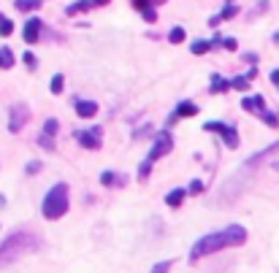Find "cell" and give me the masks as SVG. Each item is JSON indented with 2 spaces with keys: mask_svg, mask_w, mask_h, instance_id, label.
Segmentation results:
<instances>
[{
  "mask_svg": "<svg viewBox=\"0 0 279 273\" xmlns=\"http://www.w3.org/2000/svg\"><path fill=\"white\" fill-rule=\"evenodd\" d=\"M247 241V230L241 225H230L225 230H217V233H209L195 241L193 252H190V260H201V257H209L214 252H223V249H230V246H241Z\"/></svg>",
  "mask_w": 279,
  "mask_h": 273,
  "instance_id": "obj_1",
  "label": "cell"
},
{
  "mask_svg": "<svg viewBox=\"0 0 279 273\" xmlns=\"http://www.w3.org/2000/svg\"><path fill=\"white\" fill-rule=\"evenodd\" d=\"M38 246H41V241L33 233H27V230H19V233L8 235L3 243H0V268L11 265L14 260H19L22 254L36 252Z\"/></svg>",
  "mask_w": 279,
  "mask_h": 273,
  "instance_id": "obj_2",
  "label": "cell"
},
{
  "mask_svg": "<svg viewBox=\"0 0 279 273\" xmlns=\"http://www.w3.org/2000/svg\"><path fill=\"white\" fill-rule=\"evenodd\" d=\"M46 219H60L62 214L68 211V184H55V187L46 192L44 197V206H41Z\"/></svg>",
  "mask_w": 279,
  "mask_h": 273,
  "instance_id": "obj_3",
  "label": "cell"
},
{
  "mask_svg": "<svg viewBox=\"0 0 279 273\" xmlns=\"http://www.w3.org/2000/svg\"><path fill=\"white\" fill-rule=\"evenodd\" d=\"M171 149H173V141H171V136L163 130V133H158V136H155V143H152V149H149V157H147V160L155 162V160H160V157H166Z\"/></svg>",
  "mask_w": 279,
  "mask_h": 273,
  "instance_id": "obj_4",
  "label": "cell"
},
{
  "mask_svg": "<svg viewBox=\"0 0 279 273\" xmlns=\"http://www.w3.org/2000/svg\"><path fill=\"white\" fill-rule=\"evenodd\" d=\"M206 130L220 133V136L225 138V143H228L230 149H236V146H239V133H236V127L223 125V122H206Z\"/></svg>",
  "mask_w": 279,
  "mask_h": 273,
  "instance_id": "obj_5",
  "label": "cell"
},
{
  "mask_svg": "<svg viewBox=\"0 0 279 273\" xmlns=\"http://www.w3.org/2000/svg\"><path fill=\"white\" fill-rule=\"evenodd\" d=\"M27 117H30V108H27V106H22V103H19V106H14V108H11L8 130H11V133H19V130H22V125L27 122Z\"/></svg>",
  "mask_w": 279,
  "mask_h": 273,
  "instance_id": "obj_6",
  "label": "cell"
},
{
  "mask_svg": "<svg viewBox=\"0 0 279 273\" xmlns=\"http://www.w3.org/2000/svg\"><path fill=\"white\" fill-rule=\"evenodd\" d=\"M79 143L84 149H101V127H92V130H81L76 133Z\"/></svg>",
  "mask_w": 279,
  "mask_h": 273,
  "instance_id": "obj_7",
  "label": "cell"
},
{
  "mask_svg": "<svg viewBox=\"0 0 279 273\" xmlns=\"http://www.w3.org/2000/svg\"><path fill=\"white\" fill-rule=\"evenodd\" d=\"M41 27H44V25H41L38 16L27 19V22H25V27H22V38H25L27 44H36V41L41 38Z\"/></svg>",
  "mask_w": 279,
  "mask_h": 273,
  "instance_id": "obj_8",
  "label": "cell"
},
{
  "mask_svg": "<svg viewBox=\"0 0 279 273\" xmlns=\"http://www.w3.org/2000/svg\"><path fill=\"white\" fill-rule=\"evenodd\" d=\"M241 108H244V111H252V114H260V117H263V114H266V100H263L260 95L244 97V100H241Z\"/></svg>",
  "mask_w": 279,
  "mask_h": 273,
  "instance_id": "obj_9",
  "label": "cell"
},
{
  "mask_svg": "<svg viewBox=\"0 0 279 273\" xmlns=\"http://www.w3.org/2000/svg\"><path fill=\"white\" fill-rule=\"evenodd\" d=\"M195 114H198V106H195V103H179V108L173 111V117H171V125L176 119H182V117H195Z\"/></svg>",
  "mask_w": 279,
  "mask_h": 273,
  "instance_id": "obj_10",
  "label": "cell"
},
{
  "mask_svg": "<svg viewBox=\"0 0 279 273\" xmlns=\"http://www.w3.org/2000/svg\"><path fill=\"white\" fill-rule=\"evenodd\" d=\"M95 111H98V103H92V100H76V114H79L81 119L95 117Z\"/></svg>",
  "mask_w": 279,
  "mask_h": 273,
  "instance_id": "obj_11",
  "label": "cell"
},
{
  "mask_svg": "<svg viewBox=\"0 0 279 273\" xmlns=\"http://www.w3.org/2000/svg\"><path fill=\"white\" fill-rule=\"evenodd\" d=\"M184 195H187L184 189H171V192L166 195V203L171 208H179V206H182V200H184Z\"/></svg>",
  "mask_w": 279,
  "mask_h": 273,
  "instance_id": "obj_12",
  "label": "cell"
},
{
  "mask_svg": "<svg viewBox=\"0 0 279 273\" xmlns=\"http://www.w3.org/2000/svg\"><path fill=\"white\" fill-rule=\"evenodd\" d=\"M92 5H95L92 0H76V3H71L65 8V14H81V11H90Z\"/></svg>",
  "mask_w": 279,
  "mask_h": 273,
  "instance_id": "obj_13",
  "label": "cell"
},
{
  "mask_svg": "<svg viewBox=\"0 0 279 273\" xmlns=\"http://www.w3.org/2000/svg\"><path fill=\"white\" fill-rule=\"evenodd\" d=\"M11 65H14V51L8 46H3L0 49V68H11Z\"/></svg>",
  "mask_w": 279,
  "mask_h": 273,
  "instance_id": "obj_14",
  "label": "cell"
},
{
  "mask_svg": "<svg viewBox=\"0 0 279 273\" xmlns=\"http://www.w3.org/2000/svg\"><path fill=\"white\" fill-rule=\"evenodd\" d=\"M212 92H225L230 90V81H225L223 76H212V87H209Z\"/></svg>",
  "mask_w": 279,
  "mask_h": 273,
  "instance_id": "obj_15",
  "label": "cell"
},
{
  "mask_svg": "<svg viewBox=\"0 0 279 273\" xmlns=\"http://www.w3.org/2000/svg\"><path fill=\"white\" fill-rule=\"evenodd\" d=\"M101 184L103 187H114V184H122V179L117 176V173L106 171V173H101Z\"/></svg>",
  "mask_w": 279,
  "mask_h": 273,
  "instance_id": "obj_16",
  "label": "cell"
},
{
  "mask_svg": "<svg viewBox=\"0 0 279 273\" xmlns=\"http://www.w3.org/2000/svg\"><path fill=\"white\" fill-rule=\"evenodd\" d=\"M62 87H65V76H62V73L52 76V87H49V90L55 92V95H60V92H62Z\"/></svg>",
  "mask_w": 279,
  "mask_h": 273,
  "instance_id": "obj_17",
  "label": "cell"
},
{
  "mask_svg": "<svg viewBox=\"0 0 279 273\" xmlns=\"http://www.w3.org/2000/svg\"><path fill=\"white\" fill-rule=\"evenodd\" d=\"M190 49H193V54H206V51L212 49V41H195Z\"/></svg>",
  "mask_w": 279,
  "mask_h": 273,
  "instance_id": "obj_18",
  "label": "cell"
},
{
  "mask_svg": "<svg viewBox=\"0 0 279 273\" xmlns=\"http://www.w3.org/2000/svg\"><path fill=\"white\" fill-rule=\"evenodd\" d=\"M16 8H19V11H36L38 8V0H16Z\"/></svg>",
  "mask_w": 279,
  "mask_h": 273,
  "instance_id": "obj_19",
  "label": "cell"
},
{
  "mask_svg": "<svg viewBox=\"0 0 279 273\" xmlns=\"http://www.w3.org/2000/svg\"><path fill=\"white\" fill-rule=\"evenodd\" d=\"M168 41H171V44H182L184 41V27H173V30L168 33Z\"/></svg>",
  "mask_w": 279,
  "mask_h": 273,
  "instance_id": "obj_20",
  "label": "cell"
},
{
  "mask_svg": "<svg viewBox=\"0 0 279 273\" xmlns=\"http://www.w3.org/2000/svg\"><path fill=\"white\" fill-rule=\"evenodd\" d=\"M11 33H14V22L0 16V36H11Z\"/></svg>",
  "mask_w": 279,
  "mask_h": 273,
  "instance_id": "obj_21",
  "label": "cell"
},
{
  "mask_svg": "<svg viewBox=\"0 0 279 273\" xmlns=\"http://www.w3.org/2000/svg\"><path fill=\"white\" fill-rule=\"evenodd\" d=\"M149 171H152V162L144 160V162H141V171H138V179H141V182H147V179H149Z\"/></svg>",
  "mask_w": 279,
  "mask_h": 273,
  "instance_id": "obj_22",
  "label": "cell"
},
{
  "mask_svg": "<svg viewBox=\"0 0 279 273\" xmlns=\"http://www.w3.org/2000/svg\"><path fill=\"white\" fill-rule=\"evenodd\" d=\"M57 133V119H46V125H44V136H55Z\"/></svg>",
  "mask_w": 279,
  "mask_h": 273,
  "instance_id": "obj_23",
  "label": "cell"
},
{
  "mask_svg": "<svg viewBox=\"0 0 279 273\" xmlns=\"http://www.w3.org/2000/svg\"><path fill=\"white\" fill-rule=\"evenodd\" d=\"M236 14H239V8H236V5H225V8H223V14H220V16H223V19H233Z\"/></svg>",
  "mask_w": 279,
  "mask_h": 273,
  "instance_id": "obj_24",
  "label": "cell"
},
{
  "mask_svg": "<svg viewBox=\"0 0 279 273\" xmlns=\"http://www.w3.org/2000/svg\"><path fill=\"white\" fill-rule=\"evenodd\" d=\"M230 87H236V90H247V87H249V81L247 79H244V76H239V79H233V81H230Z\"/></svg>",
  "mask_w": 279,
  "mask_h": 273,
  "instance_id": "obj_25",
  "label": "cell"
},
{
  "mask_svg": "<svg viewBox=\"0 0 279 273\" xmlns=\"http://www.w3.org/2000/svg\"><path fill=\"white\" fill-rule=\"evenodd\" d=\"M168 271H171V260H166V263H158V265L152 268V273H168Z\"/></svg>",
  "mask_w": 279,
  "mask_h": 273,
  "instance_id": "obj_26",
  "label": "cell"
},
{
  "mask_svg": "<svg viewBox=\"0 0 279 273\" xmlns=\"http://www.w3.org/2000/svg\"><path fill=\"white\" fill-rule=\"evenodd\" d=\"M263 122H266V125H269V127H277V125H279L277 114H269V111H266V114H263Z\"/></svg>",
  "mask_w": 279,
  "mask_h": 273,
  "instance_id": "obj_27",
  "label": "cell"
},
{
  "mask_svg": "<svg viewBox=\"0 0 279 273\" xmlns=\"http://www.w3.org/2000/svg\"><path fill=\"white\" fill-rule=\"evenodd\" d=\"M25 65L27 68H36V54H33V51H25Z\"/></svg>",
  "mask_w": 279,
  "mask_h": 273,
  "instance_id": "obj_28",
  "label": "cell"
},
{
  "mask_svg": "<svg viewBox=\"0 0 279 273\" xmlns=\"http://www.w3.org/2000/svg\"><path fill=\"white\" fill-rule=\"evenodd\" d=\"M141 14H144V19H147V22H155V19H158V14H155V8H147V11H141Z\"/></svg>",
  "mask_w": 279,
  "mask_h": 273,
  "instance_id": "obj_29",
  "label": "cell"
},
{
  "mask_svg": "<svg viewBox=\"0 0 279 273\" xmlns=\"http://www.w3.org/2000/svg\"><path fill=\"white\" fill-rule=\"evenodd\" d=\"M223 46H225L228 51H236V46H239V44H236L233 38H225V41H223Z\"/></svg>",
  "mask_w": 279,
  "mask_h": 273,
  "instance_id": "obj_30",
  "label": "cell"
},
{
  "mask_svg": "<svg viewBox=\"0 0 279 273\" xmlns=\"http://www.w3.org/2000/svg\"><path fill=\"white\" fill-rule=\"evenodd\" d=\"M41 146L52 152V149H55V143H52V138H49V136H44V138H41Z\"/></svg>",
  "mask_w": 279,
  "mask_h": 273,
  "instance_id": "obj_31",
  "label": "cell"
},
{
  "mask_svg": "<svg viewBox=\"0 0 279 273\" xmlns=\"http://www.w3.org/2000/svg\"><path fill=\"white\" fill-rule=\"evenodd\" d=\"M133 5H136V8H141V11H147L149 8V0H133Z\"/></svg>",
  "mask_w": 279,
  "mask_h": 273,
  "instance_id": "obj_32",
  "label": "cell"
},
{
  "mask_svg": "<svg viewBox=\"0 0 279 273\" xmlns=\"http://www.w3.org/2000/svg\"><path fill=\"white\" fill-rule=\"evenodd\" d=\"M201 189H203V184H201V182H193V184H190V192H193V195H198Z\"/></svg>",
  "mask_w": 279,
  "mask_h": 273,
  "instance_id": "obj_33",
  "label": "cell"
},
{
  "mask_svg": "<svg viewBox=\"0 0 279 273\" xmlns=\"http://www.w3.org/2000/svg\"><path fill=\"white\" fill-rule=\"evenodd\" d=\"M41 171V162H30V165H27V173H38Z\"/></svg>",
  "mask_w": 279,
  "mask_h": 273,
  "instance_id": "obj_34",
  "label": "cell"
},
{
  "mask_svg": "<svg viewBox=\"0 0 279 273\" xmlns=\"http://www.w3.org/2000/svg\"><path fill=\"white\" fill-rule=\"evenodd\" d=\"M271 81H274V84L279 87V71H274V73H271Z\"/></svg>",
  "mask_w": 279,
  "mask_h": 273,
  "instance_id": "obj_35",
  "label": "cell"
},
{
  "mask_svg": "<svg viewBox=\"0 0 279 273\" xmlns=\"http://www.w3.org/2000/svg\"><path fill=\"white\" fill-rule=\"evenodd\" d=\"M92 3H95V5H106L109 0H92Z\"/></svg>",
  "mask_w": 279,
  "mask_h": 273,
  "instance_id": "obj_36",
  "label": "cell"
},
{
  "mask_svg": "<svg viewBox=\"0 0 279 273\" xmlns=\"http://www.w3.org/2000/svg\"><path fill=\"white\" fill-rule=\"evenodd\" d=\"M0 206H5V197L3 195H0Z\"/></svg>",
  "mask_w": 279,
  "mask_h": 273,
  "instance_id": "obj_37",
  "label": "cell"
},
{
  "mask_svg": "<svg viewBox=\"0 0 279 273\" xmlns=\"http://www.w3.org/2000/svg\"><path fill=\"white\" fill-rule=\"evenodd\" d=\"M274 41H277V44H279V33H277V36H274Z\"/></svg>",
  "mask_w": 279,
  "mask_h": 273,
  "instance_id": "obj_38",
  "label": "cell"
},
{
  "mask_svg": "<svg viewBox=\"0 0 279 273\" xmlns=\"http://www.w3.org/2000/svg\"><path fill=\"white\" fill-rule=\"evenodd\" d=\"M38 3H41V0H38Z\"/></svg>",
  "mask_w": 279,
  "mask_h": 273,
  "instance_id": "obj_39",
  "label": "cell"
},
{
  "mask_svg": "<svg viewBox=\"0 0 279 273\" xmlns=\"http://www.w3.org/2000/svg\"><path fill=\"white\" fill-rule=\"evenodd\" d=\"M0 16H3V14H0Z\"/></svg>",
  "mask_w": 279,
  "mask_h": 273,
  "instance_id": "obj_40",
  "label": "cell"
}]
</instances>
